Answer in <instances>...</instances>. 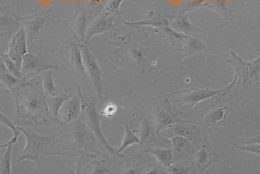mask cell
Instances as JSON below:
<instances>
[{"instance_id":"cell-1","label":"cell","mask_w":260,"mask_h":174,"mask_svg":"<svg viewBox=\"0 0 260 174\" xmlns=\"http://www.w3.org/2000/svg\"><path fill=\"white\" fill-rule=\"evenodd\" d=\"M15 103V124L20 127L51 126L52 116L48 110L47 97L43 88L41 74L23 80L11 90Z\"/></svg>"},{"instance_id":"cell-2","label":"cell","mask_w":260,"mask_h":174,"mask_svg":"<svg viewBox=\"0 0 260 174\" xmlns=\"http://www.w3.org/2000/svg\"><path fill=\"white\" fill-rule=\"evenodd\" d=\"M18 128L25 136V145L18 155L17 163L26 161L34 162L39 166L44 157L52 155L50 152L60 141L57 140L55 132H53L52 136H45L22 127L18 126Z\"/></svg>"},{"instance_id":"cell-3","label":"cell","mask_w":260,"mask_h":174,"mask_svg":"<svg viewBox=\"0 0 260 174\" xmlns=\"http://www.w3.org/2000/svg\"><path fill=\"white\" fill-rule=\"evenodd\" d=\"M81 118L85 123L86 126L89 128L91 133L93 134L98 142L102 147L105 148L107 152L111 156L115 157H123L122 154H118L117 150H116L110 145V143L107 140L106 136H104L102 130L101 119H100L99 114H98L96 106H95L93 102L90 101L84 102Z\"/></svg>"},{"instance_id":"cell-4","label":"cell","mask_w":260,"mask_h":174,"mask_svg":"<svg viewBox=\"0 0 260 174\" xmlns=\"http://www.w3.org/2000/svg\"><path fill=\"white\" fill-rule=\"evenodd\" d=\"M81 52H82L83 64H84L85 73L92 81L96 90L98 98L101 103H103V81L101 66L93 53L90 50L87 45L79 42Z\"/></svg>"},{"instance_id":"cell-5","label":"cell","mask_w":260,"mask_h":174,"mask_svg":"<svg viewBox=\"0 0 260 174\" xmlns=\"http://www.w3.org/2000/svg\"><path fill=\"white\" fill-rule=\"evenodd\" d=\"M27 37L24 27H20L16 33L11 37L9 44L8 54L22 71L23 59L27 54Z\"/></svg>"},{"instance_id":"cell-6","label":"cell","mask_w":260,"mask_h":174,"mask_svg":"<svg viewBox=\"0 0 260 174\" xmlns=\"http://www.w3.org/2000/svg\"><path fill=\"white\" fill-rule=\"evenodd\" d=\"M78 90V96H73L70 97L64 102L59 113L60 120L64 124H71L80 119L82 115L83 101L82 94L79 87H77Z\"/></svg>"},{"instance_id":"cell-7","label":"cell","mask_w":260,"mask_h":174,"mask_svg":"<svg viewBox=\"0 0 260 174\" xmlns=\"http://www.w3.org/2000/svg\"><path fill=\"white\" fill-rule=\"evenodd\" d=\"M59 68L57 65L46 63L32 53H27L22 61L23 74L37 73L41 74L48 71H55Z\"/></svg>"},{"instance_id":"cell-8","label":"cell","mask_w":260,"mask_h":174,"mask_svg":"<svg viewBox=\"0 0 260 174\" xmlns=\"http://www.w3.org/2000/svg\"><path fill=\"white\" fill-rule=\"evenodd\" d=\"M114 17L115 16H106L103 14L92 21L86 32L85 45H88L92 37L115 29L113 24Z\"/></svg>"},{"instance_id":"cell-9","label":"cell","mask_w":260,"mask_h":174,"mask_svg":"<svg viewBox=\"0 0 260 174\" xmlns=\"http://www.w3.org/2000/svg\"><path fill=\"white\" fill-rule=\"evenodd\" d=\"M46 15L38 13L36 15L20 18L26 32L27 39L32 40L41 34L46 24Z\"/></svg>"},{"instance_id":"cell-10","label":"cell","mask_w":260,"mask_h":174,"mask_svg":"<svg viewBox=\"0 0 260 174\" xmlns=\"http://www.w3.org/2000/svg\"><path fill=\"white\" fill-rule=\"evenodd\" d=\"M223 92L222 90L196 89L185 93L182 96V101L184 103L194 107L201 102Z\"/></svg>"},{"instance_id":"cell-11","label":"cell","mask_w":260,"mask_h":174,"mask_svg":"<svg viewBox=\"0 0 260 174\" xmlns=\"http://www.w3.org/2000/svg\"><path fill=\"white\" fill-rule=\"evenodd\" d=\"M231 57L226 60L228 63L231 64L233 68L238 80L243 81V83H247L250 80L249 72L247 65V62L244 61L240 55L236 54L234 51L231 52Z\"/></svg>"},{"instance_id":"cell-12","label":"cell","mask_w":260,"mask_h":174,"mask_svg":"<svg viewBox=\"0 0 260 174\" xmlns=\"http://www.w3.org/2000/svg\"><path fill=\"white\" fill-rule=\"evenodd\" d=\"M171 28L180 33L189 36L191 34L203 33V31L192 24L187 14H181L171 24Z\"/></svg>"},{"instance_id":"cell-13","label":"cell","mask_w":260,"mask_h":174,"mask_svg":"<svg viewBox=\"0 0 260 174\" xmlns=\"http://www.w3.org/2000/svg\"><path fill=\"white\" fill-rule=\"evenodd\" d=\"M69 59L70 63L74 71L80 75L86 74L84 64H83L82 52L78 43L71 44L69 46Z\"/></svg>"},{"instance_id":"cell-14","label":"cell","mask_w":260,"mask_h":174,"mask_svg":"<svg viewBox=\"0 0 260 174\" xmlns=\"http://www.w3.org/2000/svg\"><path fill=\"white\" fill-rule=\"evenodd\" d=\"M143 151L144 152L154 155L157 161L166 168H170L175 161L173 152L171 150L159 148H146Z\"/></svg>"},{"instance_id":"cell-15","label":"cell","mask_w":260,"mask_h":174,"mask_svg":"<svg viewBox=\"0 0 260 174\" xmlns=\"http://www.w3.org/2000/svg\"><path fill=\"white\" fill-rule=\"evenodd\" d=\"M24 79H20L13 75L7 69L3 61H1L0 65V81L2 87L5 89L11 90L19 85L22 82Z\"/></svg>"},{"instance_id":"cell-16","label":"cell","mask_w":260,"mask_h":174,"mask_svg":"<svg viewBox=\"0 0 260 174\" xmlns=\"http://www.w3.org/2000/svg\"><path fill=\"white\" fill-rule=\"evenodd\" d=\"M53 71L44 72L41 74L43 81V88L46 97H55L59 95L57 87L55 85Z\"/></svg>"},{"instance_id":"cell-17","label":"cell","mask_w":260,"mask_h":174,"mask_svg":"<svg viewBox=\"0 0 260 174\" xmlns=\"http://www.w3.org/2000/svg\"><path fill=\"white\" fill-rule=\"evenodd\" d=\"M90 18L86 14H80L78 16L77 20L76 21L75 25H74V32H75L76 37L78 39V41L81 43H85L86 32H87L88 28H89V21Z\"/></svg>"},{"instance_id":"cell-18","label":"cell","mask_w":260,"mask_h":174,"mask_svg":"<svg viewBox=\"0 0 260 174\" xmlns=\"http://www.w3.org/2000/svg\"><path fill=\"white\" fill-rule=\"evenodd\" d=\"M176 136H183L191 141L199 133L198 127L191 124H178L172 127Z\"/></svg>"},{"instance_id":"cell-19","label":"cell","mask_w":260,"mask_h":174,"mask_svg":"<svg viewBox=\"0 0 260 174\" xmlns=\"http://www.w3.org/2000/svg\"><path fill=\"white\" fill-rule=\"evenodd\" d=\"M185 40L187 41L186 44L180 50L181 52L184 53L185 57L190 56L195 53L202 52L207 48V46L199 39L189 37Z\"/></svg>"},{"instance_id":"cell-20","label":"cell","mask_w":260,"mask_h":174,"mask_svg":"<svg viewBox=\"0 0 260 174\" xmlns=\"http://www.w3.org/2000/svg\"><path fill=\"white\" fill-rule=\"evenodd\" d=\"M0 121H1L2 125L11 129L13 134V138L9 139L8 142L4 144V145H2L1 148L6 147L7 146L10 145V144L14 145L18 141V138H20L21 134L22 133V131L18 128V126H16L15 122H11L9 118L7 117L2 112L0 114Z\"/></svg>"},{"instance_id":"cell-21","label":"cell","mask_w":260,"mask_h":174,"mask_svg":"<svg viewBox=\"0 0 260 174\" xmlns=\"http://www.w3.org/2000/svg\"><path fill=\"white\" fill-rule=\"evenodd\" d=\"M229 113V108L227 107H221V108L214 109L206 117V121L212 124L219 125L227 120Z\"/></svg>"},{"instance_id":"cell-22","label":"cell","mask_w":260,"mask_h":174,"mask_svg":"<svg viewBox=\"0 0 260 174\" xmlns=\"http://www.w3.org/2000/svg\"><path fill=\"white\" fill-rule=\"evenodd\" d=\"M69 96L66 94H62L61 96L58 95L57 96L47 97V104L48 110L50 111L51 115L53 117H59L60 109H61L62 104L64 103L67 99L70 98Z\"/></svg>"},{"instance_id":"cell-23","label":"cell","mask_w":260,"mask_h":174,"mask_svg":"<svg viewBox=\"0 0 260 174\" xmlns=\"http://www.w3.org/2000/svg\"><path fill=\"white\" fill-rule=\"evenodd\" d=\"M126 130H125V134L124 138H123L121 145L120 148L117 149V152L119 154H121L124 150L128 148L134 144H141V139L135 134L130 128L128 124L125 125Z\"/></svg>"},{"instance_id":"cell-24","label":"cell","mask_w":260,"mask_h":174,"mask_svg":"<svg viewBox=\"0 0 260 174\" xmlns=\"http://www.w3.org/2000/svg\"><path fill=\"white\" fill-rule=\"evenodd\" d=\"M13 144L6 146V150L2 155L0 162V174L11 173V155H12Z\"/></svg>"},{"instance_id":"cell-25","label":"cell","mask_w":260,"mask_h":174,"mask_svg":"<svg viewBox=\"0 0 260 174\" xmlns=\"http://www.w3.org/2000/svg\"><path fill=\"white\" fill-rule=\"evenodd\" d=\"M1 61H3L5 66L9 73L18 78H24L22 71L18 68L17 65L9 57L7 53H4L3 52L1 53Z\"/></svg>"},{"instance_id":"cell-26","label":"cell","mask_w":260,"mask_h":174,"mask_svg":"<svg viewBox=\"0 0 260 174\" xmlns=\"http://www.w3.org/2000/svg\"><path fill=\"white\" fill-rule=\"evenodd\" d=\"M210 155L209 154L206 145H203L200 148L198 155H197V166L200 170H205L210 165Z\"/></svg>"},{"instance_id":"cell-27","label":"cell","mask_w":260,"mask_h":174,"mask_svg":"<svg viewBox=\"0 0 260 174\" xmlns=\"http://www.w3.org/2000/svg\"><path fill=\"white\" fill-rule=\"evenodd\" d=\"M124 24L126 26L130 27H139L143 26V25H149V26L154 27H166L169 26L168 21L166 19L158 20H146L142 21H138L136 22H124Z\"/></svg>"},{"instance_id":"cell-28","label":"cell","mask_w":260,"mask_h":174,"mask_svg":"<svg viewBox=\"0 0 260 174\" xmlns=\"http://www.w3.org/2000/svg\"><path fill=\"white\" fill-rule=\"evenodd\" d=\"M124 1V0H110L104 8V15L115 16L119 13L120 7Z\"/></svg>"},{"instance_id":"cell-29","label":"cell","mask_w":260,"mask_h":174,"mask_svg":"<svg viewBox=\"0 0 260 174\" xmlns=\"http://www.w3.org/2000/svg\"><path fill=\"white\" fill-rule=\"evenodd\" d=\"M249 72L250 81L258 80L260 73V56L256 59L250 62H247Z\"/></svg>"},{"instance_id":"cell-30","label":"cell","mask_w":260,"mask_h":174,"mask_svg":"<svg viewBox=\"0 0 260 174\" xmlns=\"http://www.w3.org/2000/svg\"><path fill=\"white\" fill-rule=\"evenodd\" d=\"M157 120L162 126H169L175 123L173 116L165 111H159L157 115Z\"/></svg>"},{"instance_id":"cell-31","label":"cell","mask_w":260,"mask_h":174,"mask_svg":"<svg viewBox=\"0 0 260 174\" xmlns=\"http://www.w3.org/2000/svg\"><path fill=\"white\" fill-rule=\"evenodd\" d=\"M188 141H189L188 139L183 137V136H176L172 139L171 141L176 152L180 153L183 150L185 145H186Z\"/></svg>"},{"instance_id":"cell-32","label":"cell","mask_w":260,"mask_h":174,"mask_svg":"<svg viewBox=\"0 0 260 174\" xmlns=\"http://www.w3.org/2000/svg\"><path fill=\"white\" fill-rule=\"evenodd\" d=\"M239 150L252 153L260 157L259 144H245V145L237 146Z\"/></svg>"},{"instance_id":"cell-33","label":"cell","mask_w":260,"mask_h":174,"mask_svg":"<svg viewBox=\"0 0 260 174\" xmlns=\"http://www.w3.org/2000/svg\"><path fill=\"white\" fill-rule=\"evenodd\" d=\"M151 133V127L147 121L143 122L142 130H141V145L145 144L149 138Z\"/></svg>"},{"instance_id":"cell-34","label":"cell","mask_w":260,"mask_h":174,"mask_svg":"<svg viewBox=\"0 0 260 174\" xmlns=\"http://www.w3.org/2000/svg\"><path fill=\"white\" fill-rule=\"evenodd\" d=\"M169 171H171L172 173H185L186 170L182 166L172 165L170 168H169Z\"/></svg>"},{"instance_id":"cell-35","label":"cell","mask_w":260,"mask_h":174,"mask_svg":"<svg viewBox=\"0 0 260 174\" xmlns=\"http://www.w3.org/2000/svg\"><path fill=\"white\" fill-rule=\"evenodd\" d=\"M116 108L114 105H110L106 107L104 113L107 116L113 115L115 113Z\"/></svg>"},{"instance_id":"cell-36","label":"cell","mask_w":260,"mask_h":174,"mask_svg":"<svg viewBox=\"0 0 260 174\" xmlns=\"http://www.w3.org/2000/svg\"><path fill=\"white\" fill-rule=\"evenodd\" d=\"M245 144H259L260 145V133L254 136V137L248 139L246 141Z\"/></svg>"}]
</instances>
